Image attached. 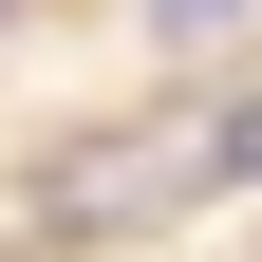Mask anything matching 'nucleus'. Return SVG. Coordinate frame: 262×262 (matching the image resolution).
Masks as SVG:
<instances>
[{
	"instance_id": "obj_1",
	"label": "nucleus",
	"mask_w": 262,
	"mask_h": 262,
	"mask_svg": "<svg viewBox=\"0 0 262 262\" xmlns=\"http://www.w3.org/2000/svg\"><path fill=\"white\" fill-rule=\"evenodd\" d=\"M244 19H262V0H150V38H169V56H206V38H244Z\"/></svg>"
},
{
	"instance_id": "obj_2",
	"label": "nucleus",
	"mask_w": 262,
	"mask_h": 262,
	"mask_svg": "<svg viewBox=\"0 0 262 262\" xmlns=\"http://www.w3.org/2000/svg\"><path fill=\"white\" fill-rule=\"evenodd\" d=\"M0 19H19V0H0Z\"/></svg>"
}]
</instances>
